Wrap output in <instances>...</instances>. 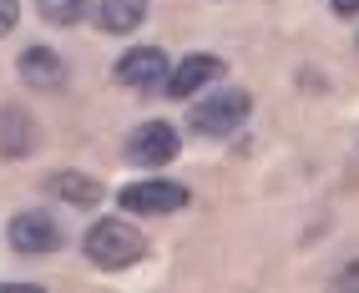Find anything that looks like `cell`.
<instances>
[{
  "label": "cell",
  "mask_w": 359,
  "mask_h": 293,
  "mask_svg": "<svg viewBox=\"0 0 359 293\" xmlns=\"http://www.w3.org/2000/svg\"><path fill=\"white\" fill-rule=\"evenodd\" d=\"M81 253L107 268V273H116V268H132L147 258V238H142L132 223H122V217H102V223H91L81 233Z\"/></svg>",
  "instance_id": "6da1fadb"
},
{
  "label": "cell",
  "mask_w": 359,
  "mask_h": 293,
  "mask_svg": "<svg viewBox=\"0 0 359 293\" xmlns=\"http://www.w3.org/2000/svg\"><path fill=\"white\" fill-rule=\"evenodd\" d=\"M248 111H253V96L243 86H218L212 96H203V102L193 107V132H203V137H233L248 121Z\"/></svg>",
  "instance_id": "7a4b0ae2"
},
{
  "label": "cell",
  "mask_w": 359,
  "mask_h": 293,
  "mask_svg": "<svg viewBox=\"0 0 359 293\" xmlns=\"http://www.w3.org/2000/svg\"><path fill=\"white\" fill-rule=\"evenodd\" d=\"M116 203H122L127 212H137V217H167V212H182L187 203H193V192H187L182 182L142 177V182H127L122 192H116Z\"/></svg>",
  "instance_id": "3957f363"
},
{
  "label": "cell",
  "mask_w": 359,
  "mask_h": 293,
  "mask_svg": "<svg viewBox=\"0 0 359 293\" xmlns=\"http://www.w3.org/2000/svg\"><path fill=\"white\" fill-rule=\"evenodd\" d=\"M167 71H172L167 51H157V46H137V51H127L122 61H116V81H122L127 91L152 96V91L167 86Z\"/></svg>",
  "instance_id": "277c9868"
},
{
  "label": "cell",
  "mask_w": 359,
  "mask_h": 293,
  "mask_svg": "<svg viewBox=\"0 0 359 293\" xmlns=\"http://www.w3.org/2000/svg\"><path fill=\"white\" fill-rule=\"evenodd\" d=\"M6 233H11V248L15 253H31V258L61 253V243H66V233H61V223L51 212H15Z\"/></svg>",
  "instance_id": "5b68a950"
},
{
  "label": "cell",
  "mask_w": 359,
  "mask_h": 293,
  "mask_svg": "<svg viewBox=\"0 0 359 293\" xmlns=\"http://www.w3.org/2000/svg\"><path fill=\"white\" fill-rule=\"evenodd\" d=\"M172 157H177V132L167 121H142L127 137V162H137V167H167Z\"/></svg>",
  "instance_id": "8992f818"
},
{
  "label": "cell",
  "mask_w": 359,
  "mask_h": 293,
  "mask_svg": "<svg viewBox=\"0 0 359 293\" xmlns=\"http://www.w3.org/2000/svg\"><path fill=\"white\" fill-rule=\"evenodd\" d=\"M218 76H223V61H218V56H203V51H198V56H182V61H177L172 71H167V86H162V91H167V96H177V102H182V96H198V91H203L208 81H218Z\"/></svg>",
  "instance_id": "52a82bcc"
},
{
  "label": "cell",
  "mask_w": 359,
  "mask_h": 293,
  "mask_svg": "<svg viewBox=\"0 0 359 293\" xmlns=\"http://www.w3.org/2000/svg\"><path fill=\"white\" fill-rule=\"evenodd\" d=\"M20 81L36 86V91H61L66 86V61L51 46H31V51H20Z\"/></svg>",
  "instance_id": "ba28073f"
},
{
  "label": "cell",
  "mask_w": 359,
  "mask_h": 293,
  "mask_svg": "<svg viewBox=\"0 0 359 293\" xmlns=\"http://www.w3.org/2000/svg\"><path fill=\"white\" fill-rule=\"evenodd\" d=\"M51 198H61V203H71V207H97L102 203V182L97 177H86V172H71V167H61V172H51L41 182Z\"/></svg>",
  "instance_id": "9c48e42d"
},
{
  "label": "cell",
  "mask_w": 359,
  "mask_h": 293,
  "mask_svg": "<svg viewBox=\"0 0 359 293\" xmlns=\"http://www.w3.org/2000/svg\"><path fill=\"white\" fill-rule=\"evenodd\" d=\"M102 36H127L137 31L142 20H147V0H97V11H91Z\"/></svg>",
  "instance_id": "30bf717a"
},
{
  "label": "cell",
  "mask_w": 359,
  "mask_h": 293,
  "mask_svg": "<svg viewBox=\"0 0 359 293\" xmlns=\"http://www.w3.org/2000/svg\"><path fill=\"white\" fill-rule=\"evenodd\" d=\"M36 146V121L15 107H0V157H26Z\"/></svg>",
  "instance_id": "8fae6325"
},
{
  "label": "cell",
  "mask_w": 359,
  "mask_h": 293,
  "mask_svg": "<svg viewBox=\"0 0 359 293\" xmlns=\"http://www.w3.org/2000/svg\"><path fill=\"white\" fill-rule=\"evenodd\" d=\"M41 15L51 20V26H76V20L86 15V0H36Z\"/></svg>",
  "instance_id": "7c38bea8"
},
{
  "label": "cell",
  "mask_w": 359,
  "mask_h": 293,
  "mask_svg": "<svg viewBox=\"0 0 359 293\" xmlns=\"http://www.w3.org/2000/svg\"><path fill=\"white\" fill-rule=\"evenodd\" d=\"M20 20V0H0V36H11Z\"/></svg>",
  "instance_id": "4fadbf2b"
},
{
  "label": "cell",
  "mask_w": 359,
  "mask_h": 293,
  "mask_svg": "<svg viewBox=\"0 0 359 293\" xmlns=\"http://www.w3.org/2000/svg\"><path fill=\"white\" fill-rule=\"evenodd\" d=\"M334 288H344V293H349V288H359V263H349V268H344V273H339V278H334Z\"/></svg>",
  "instance_id": "5bb4252c"
},
{
  "label": "cell",
  "mask_w": 359,
  "mask_h": 293,
  "mask_svg": "<svg viewBox=\"0 0 359 293\" xmlns=\"http://www.w3.org/2000/svg\"><path fill=\"white\" fill-rule=\"evenodd\" d=\"M334 15H359V0H329Z\"/></svg>",
  "instance_id": "9a60e30c"
},
{
  "label": "cell",
  "mask_w": 359,
  "mask_h": 293,
  "mask_svg": "<svg viewBox=\"0 0 359 293\" xmlns=\"http://www.w3.org/2000/svg\"><path fill=\"white\" fill-rule=\"evenodd\" d=\"M0 293H41L36 283H0Z\"/></svg>",
  "instance_id": "2e32d148"
}]
</instances>
